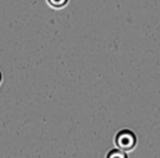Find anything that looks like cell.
Here are the masks:
<instances>
[{
	"instance_id": "obj_4",
	"label": "cell",
	"mask_w": 160,
	"mask_h": 158,
	"mask_svg": "<svg viewBox=\"0 0 160 158\" xmlns=\"http://www.w3.org/2000/svg\"><path fill=\"white\" fill-rule=\"evenodd\" d=\"M1 82H2V73H1V70H0V84H1Z\"/></svg>"
},
{
	"instance_id": "obj_1",
	"label": "cell",
	"mask_w": 160,
	"mask_h": 158,
	"mask_svg": "<svg viewBox=\"0 0 160 158\" xmlns=\"http://www.w3.org/2000/svg\"><path fill=\"white\" fill-rule=\"evenodd\" d=\"M136 142H138L136 135L130 129H121L114 137V143H115L116 148H119L124 152L132 150L136 147Z\"/></svg>"
},
{
	"instance_id": "obj_2",
	"label": "cell",
	"mask_w": 160,
	"mask_h": 158,
	"mask_svg": "<svg viewBox=\"0 0 160 158\" xmlns=\"http://www.w3.org/2000/svg\"><path fill=\"white\" fill-rule=\"evenodd\" d=\"M46 3L52 9H62L68 5L69 0H46Z\"/></svg>"
},
{
	"instance_id": "obj_3",
	"label": "cell",
	"mask_w": 160,
	"mask_h": 158,
	"mask_svg": "<svg viewBox=\"0 0 160 158\" xmlns=\"http://www.w3.org/2000/svg\"><path fill=\"white\" fill-rule=\"evenodd\" d=\"M112 157H121V158H126V153L121 149H112L106 154V158H112Z\"/></svg>"
}]
</instances>
